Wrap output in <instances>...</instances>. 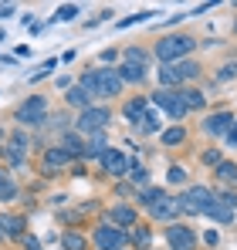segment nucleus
Returning a JSON list of instances; mask_svg holds the SVG:
<instances>
[{
  "label": "nucleus",
  "mask_w": 237,
  "mask_h": 250,
  "mask_svg": "<svg viewBox=\"0 0 237 250\" xmlns=\"http://www.w3.org/2000/svg\"><path fill=\"white\" fill-rule=\"evenodd\" d=\"M81 88H85L88 95L112 98V95H118V88H122V78H118L116 68H98V71H88V75L81 78Z\"/></svg>",
  "instance_id": "1"
},
{
  "label": "nucleus",
  "mask_w": 237,
  "mask_h": 250,
  "mask_svg": "<svg viewBox=\"0 0 237 250\" xmlns=\"http://www.w3.org/2000/svg\"><path fill=\"white\" fill-rule=\"evenodd\" d=\"M146 68H149V54L142 47H129L125 51V64L118 68V78L122 82H142L146 78Z\"/></svg>",
  "instance_id": "2"
},
{
  "label": "nucleus",
  "mask_w": 237,
  "mask_h": 250,
  "mask_svg": "<svg viewBox=\"0 0 237 250\" xmlns=\"http://www.w3.org/2000/svg\"><path fill=\"white\" fill-rule=\"evenodd\" d=\"M193 47H197V41H193L190 34H173V38H166V41L156 44V54L166 61V64H176V58L190 54Z\"/></svg>",
  "instance_id": "3"
},
{
  "label": "nucleus",
  "mask_w": 237,
  "mask_h": 250,
  "mask_svg": "<svg viewBox=\"0 0 237 250\" xmlns=\"http://www.w3.org/2000/svg\"><path fill=\"white\" fill-rule=\"evenodd\" d=\"M213 200H217V196H213L207 186H190V189H187L176 203H180V209H183V213H207V209L213 207Z\"/></svg>",
  "instance_id": "4"
},
{
  "label": "nucleus",
  "mask_w": 237,
  "mask_h": 250,
  "mask_svg": "<svg viewBox=\"0 0 237 250\" xmlns=\"http://www.w3.org/2000/svg\"><path fill=\"white\" fill-rule=\"evenodd\" d=\"M44 115H47V102H44L41 95H34V98H27V102L17 108L14 119H17L21 125H41V122H44Z\"/></svg>",
  "instance_id": "5"
},
{
  "label": "nucleus",
  "mask_w": 237,
  "mask_h": 250,
  "mask_svg": "<svg viewBox=\"0 0 237 250\" xmlns=\"http://www.w3.org/2000/svg\"><path fill=\"white\" fill-rule=\"evenodd\" d=\"M153 102H156L159 108L166 112V115H173V119H183L187 115V105H183V98L176 95V91H166V88H159L156 95H153Z\"/></svg>",
  "instance_id": "6"
},
{
  "label": "nucleus",
  "mask_w": 237,
  "mask_h": 250,
  "mask_svg": "<svg viewBox=\"0 0 237 250\" xmlns=\"http://www.w3.org/2000/svg\"><path fill=\"white\" fill-rule=\"evenodd\" d=\"M166 240H169V247H173V250H193V244H197L193 230H190V227H183V223H169Z\"/></svg>",
  "instance_id": "7"
},
{
  "label": "nucleus",
  "mask_w": 237,
  "mask_h": 250,
  "mask_svg": "<svg viewBox=\"0 0 237 250\" xmlns=\"http://www.w3.org/2000/svg\"><path fill=\"white\" fill-rule=\"evenodd\" d=\"M105 122H109V108H85L81 112V119H78V128L81 132H102L105 128Z\"/></svg>",
  "instance_id": "8"
},
{
  "label": "nucleus",
  "mask_w": 237,
  "mask_h": 250,
  "mask_svg": "<svg viewBox=\"0 0 237 250\" xmlns=\"http://www.w3.org/2000/svg\"><path fill=\"white\" fill-rule=\"evenodd\" d=\"M122 244H125V230H116V227H98L95 230V247L122 250Z\"/></svg>",
  "instance_id": "9"
},
{
  "label": "nucleus",
  "mask_w": 237,
  "mask_h": 250,
  "mask_svg": "<svg viewBox=\"0 0 237 250\" xmlns=\"http://www.w3.org/2000/svg\"><path fill=\"white\" fill-rule=\"evenodd\" d=\"M98 159H102V166H105V172H109V176H122V172H125V166H129V163H125V156H122L118 149H105Z\"/></svg>",
  "instance_id": "10"
},
{
  "label": "nucleus",
  "mask_w": 237,
  "mask_h": 250,
  "mask_svg": "<svg viewBox=\"0 0 237 250\" xmlns=\"http://www.w3.org/2000/svg\"><path fill=\"white\" fill-rule=\"evenodd\" d=\"M149 213H153L156 220H173V216L180 213V203H176V200H169V196L163 193L156 203H149Z\"/></svg>",
  "instance_id": "11"
},
{
  "label": "nucleus",
  "mask_w": 237,
  "mask_h": 250,
  "mask_svg": "<svg viewBox=\"0 0 237 250\" xmlns=\"http://www.w3.org/2000/svg\"><path fill=\"white\" fill-rule=\"evenodd\" d=\"M231 125H234L231 112H217V115H210V119L203 122V132H210V135H227Z\"/></svg>",
  "instance_id": "12"
},
{
  "label": "nucleus",
  "mask_w": 237,
  "mask_h": 250,
  "mask_svg": "<svg viewBox=\"0 0 237 250\" xmlns=\"http://www.w3.org/2000/svg\"><path fill=\"white\" fill-rule=\"evenodd\" d=\"M68 159H71V156H68L61 146H58V149H51V152L44 156V172H54V169H61L65 163H68Z\"/></svg>",
  "instance_id": "13"
},
{
  "label": "nucleus",
  "mask_w": 237,
  "mask_h": 250,
  "mask_svg": "<svg viewBox=\"0 0 237 250\" xmlns=\"http://www.w3.org/2000/svg\"><path fill=\"white\" fill-rule=\"evenodd\" d=\"M109 216H112V223H118V227H132L136 223V209L132 207H112Z\"/></svg>",
  "instance_id": "14"
},
{
  "label": "nucleus",
  "mask_w": 237,
  "mask_h": 250,
  "mask_svg": "<svg viewBox=\"0 0 237 250\" xmlns=\"http://www.w3.org/2000/svg\"><path fill=\"white\" fill-rule=\"evenodd\" d=\"M122 115H125L129 122H142V115H146V98H136V102H129V105L122 108Z\"/></svg>",
  "instance_id": "15"
},
{
  "label": "nucleus",
  "mask_w": 237,
  "mask_h": 250,
  "mask_svg": "<svg viewBox=\"0 0 237 250\" xmlns=\"http://www.w3.org/2000/svg\"><path fill=\"white\" fill-rule=\"evenodd\" d=\"M24 230V220L21 216H0V233L3 237H17Z\"/></svg>",
  "instance_id": "16"
},
{
  "label": "nucleus",
  "mask_w": 237,
  "mask_h": 250,
  "mask_svg": "<svg viewBox=\"0 0 237 250\" xmlns=\"http://www.w3.org/2000/svg\"><path fill=\"white\" fill-rule=\"evenodd\" d=\"M180 98H183V105H187V112H190V108H203V102H207V98L200 95L197 88H190V91H180Z\"/></svg>",
  "instance_id": "17"
},
{
  "label": "nucleus",
  "mask_w": 237,
  "mask_h": 250,
  "mask_svg": "<svg viewBox=\"0 0 237 250\" xmlns=\"http://www.w3.org/2000/svg\"><path fill=\"white\" fill-rule=\"evenodd\" d=\"M61 244H65V250H85V237L75 233V230H68V233L61 237Z\"/></svg>",
  "instance_id": "18"
},
{
  "label": "nucleus",
  "mask_w": 237,
  "mask_h": 250,
  "mask_svg": "<svg viewBox=\"0 0 237 250\" xmlns=\"http://www.w3.org/2000/svg\"><path fill=\"white\" fill-rule=\"evenodd\" d=\"M159 82L163 84H180V71H176V64H166V68H159Z\"/></svg>",
  "instance_id": "19"
},
{
  "label": "nucleus",
  "mask_w": 237,
  "mask_h": 250,
  "mask_svg": "<svg viewBox=\"0 0 237 250\" xmlns=\"http://www.w3.org/2000/svg\"><path fill=\"white\" fill-rule=\"evenodd\" d=\"M183 139H187V132H183L180 125H176V128H166V132H163V142H166V146H180Z\"/></svg>",
  "instance_id": "20"
},
{
  "label": "nucleus",
  "mask_w": 237,
  "mask_h": 250,
  "mask_svg": "<svg viewBox=\"0 0 237 250\" xmlns=\"http://www.w3.org/2000/svg\"><path fill=\"white\" fill-rule=\"evenodd\" d=\"M217 176H220L224 183H237V166L234 163H220V166H217Z\"/></svg>",
  "instance_id": "21"
},
{
  "label": "nucleus",
  "mask_w": 237,
  "mask_h": 250,
  "mask_svg": "<svg viewBox=\"0 0 237 250\" xmlns=\"http://www.w3.org/2000/svg\"><path fill=\"white\" fill-rule=\"evenodd\" d=\"M68 102H71V105H81V108H88V91H85V88H71V91H68Z\"/></svg>",
  "instance_id": "22"
},
{
  "label": "nucleus",
  "mask_w": 237,
  "mask_h": 250,
  "mask_svg": "<svg viewBox=\"0 0 237 250\" xmlns=\"http://www.w3.org/2000/svg\"><path fill=\"white\" fill-rule=\"evenodd\" d=\"M14 183H10V176H3V169H0V200H14Z\"/></svg>",
  "instance_id": "23"
},
{
  "label": "nucleus",
  "mask_w": 237,
  "mask_h": 250,
  "mask_svg": "<svg viewBox=\"0 0 237 250\" xmlns=\"http://www.w3.org/2000/svg\"><path fill=\"white\" fill-rule=\"evenodd\" d=\"M176 71H180V78H197V75H200V64H193V61H180V64H176Z\"/></svg>",
  "instance_id": "24"
},
{
  "label": "nucleus",
  "mask_w": 237,
  "mask_h": 250,
  "mask_svg": "<svg viewBox=\"0 0 237 250\" xmlns=\"http://www.w3.org/2000/svg\"><path fill=\"white\" fill-rule=\"evenodd\" d=\"M61 149H65L68 156H78V152H81V142H78V135H65V139H61Z\"/></svg>",
  "instance_id": "25"
},
{
  "label": "nucleus",
  "mask_w": 237,
  "mask_h": 250,
  "mask_svg": "<svg viewBox=\"0 0 237 250\" xmlns=\"http://www.w3.org/2000/svg\"><path fill=\"white\" fill-rule=\"evenodd\" d=\"M75 17H78V7H75V3L58 7V14H54V21H75Z\"/></svg>",
  "instance_id": "26"
},
{
  "label": "nucleus",
  "mask_w": 237,
  "mask_h": 250,
  "mask_svg": "<svg viewBox=\"0 0 237 250\" xmlns=\"http://www.w3.org/2000/svg\"><path fill=\"white\" fill-rule=\"evenodd\" d=\"M139 128H142V132H156V128H159L156 115H153L149 108H146V115H142V122H139Z\"/></svg>",
  "instance_id": "27"
},
{
  "label": "nucleus",
  "mask_w": 237,
  "mask_h": 250,
  "mask_svg": "<svg viewBox=\"0 0 237 250\" xmlns=\"http://www.w3.org/2000/svg\"><path fill=\"white\" fill-rule=\"evenodd\" d=\"M142 21H149V10H142V14H132V17H125V21H118V27H132V24H142Z\"/></svg>",
  "instance_id": "28"
},
{
  "label": "nucleus",
  "mask_w": 237,
  "mask_h": 250,
  "mask_svg": "<svg viewBox=\"0 0 237 250\" xmlns=\"http://www.w3.org/2000/svg\"><path fill=\"white\" fill-rule=\"evenodd\" d=\"M166 179H169V183H183V179H187V172H183V166H169Z\"/></svg>",
  "instance_id": "29"
},
{
  "label": "nucleus",
  "mask_w": 237,
  "mask_h": 250,
  "mask_svg": "<svg viewBox=\"0 0 237 250\" xmlns=\"http://www.w3.org/2000/svg\"><path fill=\"white\" fill-rule=\"evenodd\" d=\"M132 240H136L139 247H146V244L153 240V233H149V230H136V233H132Z\"/></svg>",
  "instance_id": "30"
},
{
  "label": "nucleus",
  "mask_w": 237,
  "mask_h": 250,
  "mask_svg": "<svg viewBox=\"0 0 237 250\" xmlns=\"http://www.w3.org/2000/svg\"><path fill=\"white\" fill-rule=\"evenodd\" d=\"M54 64H58V61H44V64H41V68L34 71V75H31V78L38 82V78H44V75H51V68H54Z\"/></svg>",
  "instance_id": "31"
},
{
  "label": "nucleus",
  "mask_w": 237,
  "mask_h": 250,
  "mask_svg": "<svg viewBox=\"0 0 237 250\" xmlns=\"http://www.w3.org/2000/svg\"><path fill=\"white\" fill-rule=\"evenodd\" d=\"M159 196H163V189H146V193H142V203L149 207V203H156Z\"/></svg>",
  "instance_id": "32"
},
{
  "label": "nucleus",
  "mask_w": 237,
  "mask_h": 250,
  "mask_svg": "<svg viewBox=\"0 0 237 250\" xmlns=\"http://www.w3.org/2000/svg\"><path fill=\"white\" fill-rule=\"evenodd\" d=\"M203 163H210V166H220V152H213V149H210V152L203 156Z\"/></svg>",
  "instance_id": "33"
},
{
  "label": "nucleus",
  "mask_w": 237,
  "mask_h": 250,
  "mask_svg": "<svg viewBox=\"0 0 237 250\" xmlns=\"http://www.w3.org/2000/svg\"><path fill=\"white\" fill-rule=\"evenodd\" d=\"M132 179H136V183H146L149 172H146V169H132Z\"/></svg>",
  "instance_id": "34"
},
{
  "label": "nucleus",
  "mask_w": 237,
  "mask_h": 250,
  "mask_svg": "<svg viewBox=\"0 0 237 250\" xmlns=\"http://www.w3.org/2000/svg\"><path fill=\"white\" fill-rule=\"evenodd\" d=\"M14 14V3H0V21H7Z\"/></svg>",
  "instance_id": "35"
},
{
  "label": "nucleus",
  "mask_w": 237,
  "mask_h": 250,
  "mask_svg": "<svg viewBox=\"0 0 237 250\" xmlns=\"http://www.w3.org/2000/svg\"><path fill=\"white\" fill-rule=\"evenodd\" d=\"M227 146H237V122L231 125V132H227Z\"/></svg>",
  "instance_id": "36"
},
{
  "label": "nucleus",
  "mask_w": 237,
  "mask_h": 250,
  "mask_svg": "<svg viewBox=\"0 0 237 250\" xmlns=\"http://www.w3.org/2000/svg\"><path fill=\"white\" fill-rule=\"evenodd\" d=\"M234 75H237V68L231 64V68H224V71H220V82H227V78H234Z\"/></svg>",
  "instance_id": "37"
},
{
  "label": "nucleus",
  "mask_w": 237,
  "mask_h": 250,
  "mask_svg": "<svg viewBox=\"0 0 237 250\" xmlns=\"http://www.w3.org/2000/svg\"><path fill=\"white\" fill-rule=\"evenodd\" d=\"M27 250H44V247H41L38 240H27Z\"/></svg>",
  "instance_id": "38"
},
{
  "label": "nucleus",
  "mask_w": 237,
  "mask_h": 250,
  "mask_svg": "<svg viewBox=\"0 0 237 250\" xmlns=\"http://www.w3.org/2000/svg\"><path fill=\"white\" fill-rule=\"evenodd\" d=\"M0 139H3V132H0Z\"/></svg>",
  "instance_id": "39"
},
{
  "label": "nucleus",
  "mask_w": 237,
  "mask_h": 250,
  "mask_svg": "<svg viewBox=\"0 0 237 250\" xmlns=\"http://www.w3.org/2000/svg\"><path fill=\"white\" fill-rule=\"evenodd\" d=\"M0 240H3V233H0Z\"/></svg>",
  "instance_id": "40"
}]
</instances>
